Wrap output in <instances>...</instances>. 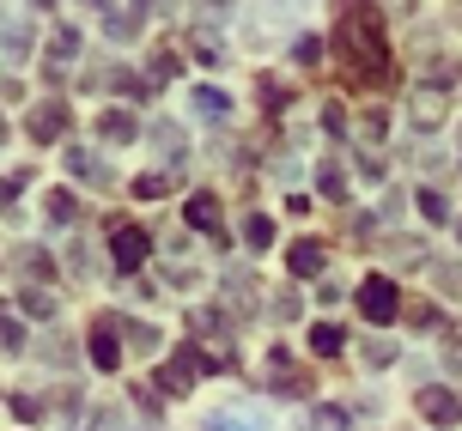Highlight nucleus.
<instances>
[{"instance_id": "obj_29", "label": "nucleus", "mask_w": 462, "mask_h": 431, "mask_svg": "<svg viewBox=\"0 0 462 431\" xmlns=\"http://www.w3.org/2000/svg\"><path fill=\"white\" fill-rule=\"evenodd\" d=\"M13 413L31 426V419H43V401H37V395H13Z\"/></svg>"}, {"instance_id": "obj_7", "label": "nucleus", "mask_w": 462, "mask_h": 431, "mask_svg": "<svg viewBox=\"0 0 462 431\" xmlns=\"http://www.w3.org/2000/svg\"><path fill=\"white\" fill-rule=\"evenodd\" d=\"M61 164H68L73 177H86V182H97V188H110V164L92 159L86 146H61Z\"/></svg>"}, {"instance_id": "obj_27", "label": "nucleus", "mask_w": 462, "mask_h": 431, "mask_svg": "<svg viewBox=\"0 0 462 431\" xmlns=\"http://www.w3.org/2000/svg\"><path fill=\"white\" fill-rule=\"evenodd\" d=\"M201 431H262V426H250V419H237V413H213Z\"/></svg>"}, {"instance_id": "obj_30", "label": "nucleus", "mask_w": 462, "mask_h": 431, "mask_svg": "<svg viewBox=\"0 0 462 431\" xmlns=\"http://www.w3.org/2000/svg\"><path fill=\"white\" fill-rule=\"evenodd\" d=\"M164 188H171L164 177H134V195H140V201H159Z\"/></svg>"}, {"instance_id": "obj_28", "label": "nucleus", "mask_w": 462, "mask_h": 431, "mask_svg": "<svg viewBox=\"0 0 462 431\" xmlns=\"http://www.w3.org/2000/svg\"><path fill=\"white\" fill-rule=\"evenodd\" d=\"M292 61L317 68V61H323V43H317V37H299V43H292Z\"/></svg>"}, {"instance_id": "obj_20", "label": "nucleus", "mask_w": 462, "mask_h": 431, "mask_svg": "<svg viewBox=\"0 0 462 431\" xmlns=\"http://www.w3.org/2000/svg\"><path fill=\"white\" fill-rule=\"evenodd\" d=\"M439 115H444V97H439V91H414V122H420V128H432Z\"/></svg>"}, {"instance_id": "obj_12", "label": "nucleus", "mask_w": 462, "mask_h": 431, "mask_svg": "<svg viewBox=\"0 0 462 431\" xmlns=\"http://www.w3.org/2000/svg\"><path fill=\"white\" fill-rule=\"evenodd\" d=\"M24 341H31V335H24V322L13 316V304H0V353H13V359H19Z\"/></svg>"}, {"instance_id": "obj_5", "label": "nucleus", "mask_w": 462, "mask_h": 431, "mask_svg": "<svg viewBox=\"0 0 462 431\" xmlns=\"http://www.w3.org/2000/svg\"><path fill=\"white\" fill-rule=\"evenodd\" d=\"M420 413H426L432 426H457V419H462V401L450 395V389H420Z\"/></svg>"}, {"instance_id": "obj_24", "label": "nucleus", "mask_w": 462, "mask_h": 431, "mask_svg": "<svg viewBox=\"0 0 462 431\" xmlns=\"http://www.w3.org/2000/svg\"><path fill=\"white\" fill-rule=\"evenodd\" d=\"M195 61H201V68H219V61H226V49H219V37H208V31H195Z\"/></svg>"}, {"instance_id": "obj_21", "label": "nucleus", "mask_w": 462, "mask_h": 431, "mask_svg": "<svg viewBox=\"0 0 462 431\" xmlns=\"http://www.w3.org/2000/svg\"><path fill=\"white\" fill-rule=\"evenodd\" d=\"M122 335L134 353H159V328H146V322H122Z\"/></svg>"}, {"instance_id": "obj_10", "label": "nucleus", "mask_w": 462, "mask_h": 431, "mask_svg": "<svg viewBox=\"0 0 462 431\" xmlns=\"http://www.w3.org/2000/svg\"><path fill=\"white\" fill-rule=\"evenodd\" d=\"M323 243H310V237H304V243H292V250H286V268L299 273V280H310V273H323Z\"/></svg>"}, {"instance_id": "obj_23", "label": "nucleus", "mask_w": 462, "mask_h": 431, "mask_svg": "<svg viewBox=\"0 0 462 431\" xmlns=\"http://www.w3.org/2000/svg\"><path fill=\"white\" fill-rule=\"evenodd\" d=\"M317 188H323L328 201H346V177H341V164H323V170H317Z\"/></svg>"}, {"instance_id": "obj_31", "label": "nucleus", "mask_w": 462, "mask_h": 431, "mask_svg": "<svg viewBox=\"0 0 462 431\" xmlns=\"http://www.w3.org/2000/svg\"><path fill=\"white\" fill-rule=\"evenodd\" d=\"M323 128H328V134H335V140L346 134V115H341V104H328V110H323Z\"/></svg>"}, {"instance_id": "obj_34", "label": "nucleus", "mask_w": 462, "mask_h": 431, "mask_svg": "<svg viewBox=\"0 0 462 431\" xmlns=\"http://www.w3.org/2000/svg\"><path fill=\"white\" fill-rule=\"evenodd\" d=\"M31 6H55V0H31Z\"/></svg>"}, {"instance_id": "obj_8", "label": "nucleus", "mask_w": 462, "mask_h": 431, "mask_svg": "<svg viewBox=\"0 0 462 431\" xmlns=\"http://www.w3.org/2000/svg\"><path fill=\"white\" fill-rule=\"evenodd\" d=\"M134 134H140V122L128 110H104L97 115V140H104V146H128Z\"/></svg>"}, {"instance_id": "obj_16", "label": "nucleus", "mask_w": 462, "mask_h": 431, "mask_svg": "<svg viewBox=\"0 0 462 431\" xmlns=\"http://www.w3.org/2000/svg\"><path fill=\"white\" fill-rule=\"evenodd\" d=\"M244 243H250V250H268V243H274V219H268V213H250V219H244Z\"/></svg>"}, {"instance_id": "obj_9", "label": "nucleus", "mask_w": 462, "mask_h": 431, "mask_svg": "<svg viewBox=\"0 0 462 431\" xmlns=\"http://www.w3.org/2000/svg\"><path fill=\"white\" fill-rule=\"evenodd\" d=\"M183 219H189L195 231H208V237H219V201H213V195H189Z\"/></svg>"}, {"instance_id": "obj_22", "label": "nucleus", "mask_w": 462, "mask_h": 431, "mask_svg": "<svg viewBox=\"0 0 462 431\" xmlns=\"http://www.w3.org/2000/svg\"><path fill=\"white\" fill-rule=\"evenodd\" d=\"M13 261H19L24 273H43V280L55 273V261H49V250H31V243H24V250H13Z\"/></svg>"}, {"instance_id": "obj_19", "label": "nucleus", "mask_w": 462, "mask_h": 431, "mask_svg": "<svg viewBox=\"0 0 462 431\" xmlns=\"http://www.w3.org/2000/svg\"><path fill=\"white\" fill-rule=\"evenodd\" d=\"M310 346H317L323 359H335V353H341V346H346V335H341V328H335V322H317V328H310Z\"/></svg>"}, {"instance_id": "obj_4", "label": "nucleus", "mask_w": 462, "mask_h": 431, "mask_svg": "<svg viewBox=\"0 0 462 431\" xmlns=\"http://www.w3.org/2000/svg\"><path fill=\"white\" fill-rule=\"evenodd\" d=\"M68 104H61V97H43V104H37V110H31V122H24V128H31V140H37V146H55V140L68 134Z\"/></svg>"}, {"instance_id": "obj_15", "label": "nucleus", "mask_w": 462, "mask_h": 431, "mask_svg": "<svg viewBox=\"0 0 462 431\" xmlns=\"http://www.w3.org/2000/svg\"><path fill=\"white\" fill-rule=\"evenodd\" d=\"M0 55L19 68L24 55H31V31H24V24H6V31H0Z\"/></svg>"}, {"instance_id": "obj_2", "label": "nucleus", "mask_w": 462, "mask_h": 431, "mask_svg": "<svg viewBox=\"0 0 462 431\" xmlns=\"http://www.w3.org/2000/svg\"><path fill=\"white\" fill-rule=\"evenodd\" d=\"M359 316L377 322V328L402 316V292H395V280H390V273H371L365 286H359Z\"/></svg>"}, {"instance_id": "obj_3", "label": "nucleus", "mask_w": 462, "mask_h": 431, "mask_svg": "<svg viewBox=\"0 0 462 431\" xmlns=\"http://www.w3.org/2000/svg\"><path fill=\"white\" fill-rule=\"evenodd\" d=\"M146 250H152V237H146L140 225H116L110 231V268L116 273H134L140 261H146Z\"/></svg>"}, {"instance_id": "obj_33", "label": "nucleus", "mask_w": 462, "mask_h": 431, "mask_svg": "<svg viewBox=\"0 0 462 431\" xmlns=\"http://www.w3.org/2000/svg\"><path fill=\"white\" fill-rule=\"evenodd\" d=\"M365 359H371V364H390V359H395V346H390V341H371V346H365Z\"/></svg>"}, {"instance_id": "obj_25", "label": "nucleus", "mask_w": 462, "mask_h": 431, "mask_svg": "<svg viewBox=\"0 0 462 431\" xmlns=\"http://www.w3.org/2000/svg\"><path fill=\"white\" fill-rule=\"evenodd\" d=\"M420 213H426L432 225H444V219H450V201H444L439 188H420Z\"/></svg>"}, {"instance_id": "obj_13", "label": "nucleus", "mask_w": 462, "mask_h": 431, "mask_svg": "<svg viewBox=\"0 0 462 431\" xmlns=\"http://www.w3.org/2000/svg\"><path fill=\"white\" fill-rule=\"evenodd\" d=\"M19 310L37 316V322H49V316H61V298L55 292H19Z\"/></svg>"}, {"instance_id": "obj_32", "label": "nucleus", "mask_w": 462, "mask_h": 431, "mask_svg": "<svg viewBox=\"0 0 462 431\" xmlns=\"http://www.w3.org/2000/svg\"><path fill=\"white\" fill-rule=\"evenodd\" d=\"M19 188H24V177H0V206L19 201Z\"/></svg>"}, {"instance_id": "obj_1", "label": "nucleus", "mask_w": 462, "mask_h": 431, "mask_svg": "<svg viewBox=\"0 0 462 431\" xmlns=\"http://www.w3.org/2000/svg\"><path fill=\"white\" fill-rule=\"evenodd\" d=\"M341 55L359 79H377L383 73V31H377L371 13H346L341 19Z\"/></svg>"}, {"instance_id": "obj_14", "label": "nucleus", "mask_w": 462, "mask_h": 431, "mask_svg": "<svg viewBox=\"0 0 462 431\" xmlns=\"http://www.w3.org/2000/svg\"><path fill=\"white\" fill-rule=\"evenodd\" d=\"M189 97H195V115H213V122H219V115L231 110V97H226L219 86H195Z\"/></svg>"}, {"instance_id": "obj_11", "label": "nucleus", "mask_w": 462, "mask_h": 431, "mask_svg": "<svg viewBox=\"0 0 462 431\" xmlns=\"http://www.w3.org/2000/svg\"><path fill=\"white\" fill-rule=\"evenodd\" d=\"M73 55H79V31H73V24H61V31L49 37V73L61 79V68H68Z\"/></svg>"}, {"instance_id": "obj_18", "label": "nucleus", "mask_w": 462, "mask_h": 431, "mask_svg": "<svg viewBox=\"0 0 462 431\" xmlns=\"http://www.w3.org/2000/svg\"><path fill=\"white\" fill-rule=\"evenodd\" d=\"M43 213L55 219V225H68V219H79V201H73V188H55V195L43 201Z\"/></svg>"}, {"instance_id": "obj_6", "label": "nucleus", "mask_w": 462, "mask_h": 431, "mask_svg": "<svg viewBox=\"0 0 462 431\" xmlns=\"http://www.w3.org/2000/svg\"><path fill=\"white\" fill-rule=\"evenodd\" d=\"M116 328H122V322H110V316H97V328H92V364H97V371H116V364H122Z\"/></svg>"}, {"instance_id": "obj_26", "label": "nucleus", "mask_w": 462, "mask_h": 431, "mask_svg": "<svg viewBox=\"0 0 462 431\" xmlns=\"http://www.w3.org/2000/svg\"><path fill=\"white\" fill-rule=\"evenodd\" d=\"M390 255L402 261V268H414V261H426V250H420V237H390Z\"/></svg>"}, {"instance_id": "obj_17", "label": "nucleus", "mask_w": 462, "mask_h": 431, "mask_svg": "<svg viewBox=\"0 0 462 431\" xmlns=\"http://www.w3.org/2000/svg\"><path fill=\"white\" fill-rule=\"evenodd\" d=\"M304 431H353V419H346L341 408H310V419H304Z\"/></svg>"}]
</instances>
